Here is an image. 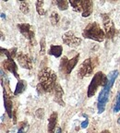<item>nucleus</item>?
Instances as JSON below:
<instances>
[{"mask_svg":"<svg viewBox=\"0 0 120 133\" xmlns=\"http://www.w3.org/2000/svg\"><path fill=\"white\" fill-rule=\"evenodd\" d=\"M39 83L42 85L44 92H53L56 86V72L49 68H43L38 73Z\"/></svg>","mask_w":120,"mask_h":133,"instance_id":"obj_1","label":"nucleus"},{"mask_svg":"<svg viewBox=\"0 0 120 133\" xmlns=\"http://www.w3.org/2000/svg\"><path fill=\"white\" fill-rule=\"evenodd\" d=\"M82 36L86 39H91L93 41H96L98 43L104 42L105 36L104 31L101 29L99 23L97 22H91L86 26L82 31Z\"/></svg>","mask_w":120,"mask_h":133,"instance_id":"obj_2","label":"nucleus"},{"mask_svg":"<svg viewBox=\"0 0 120 133\" xmlns=\"http://www.w3.org/2000/svg\"><path fill=\"white\" fill-rule=\"evenodd\" d=\"M107 82H108V77L106 75H104L102 71H99V72L96 73L93 76L91 83L89 84V87H88V91H87L88 97L94 96V94L97 91V89L99 88V86L105 87Z\"/></svg>","mask_w":120,"mask_h":133,"instance_id":"obj_3","label":"nucleus"},{"mask_svg":"<svg viewBox=\"0 0 120 133\" xmlns=\"http://www.w3.org/2000/svg\"><path fill=\"white\" fill-rule=\"evenodd\" d=\"M69 4L73 8V10L75 12H81L83 18H87L92 13L93 10V2L91 0H81V1H77V0H70Z\"/></svg>","mask_w":120,"mask_h":133,"instance_id":"obj_4","label":"nucleus"},{"mask_svg":"<svg viewBox=\"0 0 120 133\" xmlns=\"http://www.w3.org/2000/svg\"><path fill=\"white\" fill-rule=\"evenodd\" d=\"M98 65V58L97 57H91L87 58L81 63L78 70V76L79 79H83L85 77H89L93 73V70Z\"/></svg>","mask_w":120,"mask_h":133,"instance_id":"obj_5","label":"nucleus"},{"mask_svg":"<svg viewBox=\"0 0 120 133\" xmlns=\"http://www.w3.org/2000/svg\"><path fill=\"white\" fill-rule=\"evenodd\" d=\"M113 85H114L113 83L108 81L107 84L105 85V87H104V89L102 90L101 92L99 94L98 101H97V108H98V113H99V114H102V113L105 110L106 104H107L108 99H109L110 91L112 89Z\"/></svg>","mask_w":120,"mask_h":133,"instance_id":"obj_6","label":"nucleus"},{"mask_svg":"<svg viewBox=\"0 0 120 133\" xmlns=\"http://www.w3.org/2000/svg\"><path fill=\"white\" fill-rule=\"evenodd\" d=\"M18 28L19 30V32L24 36L26 39H28L31 45H36L35 40V28L32 25L29 23H19Z\"/></svg>","mask_w":120,"mask_h":133,"instance_id":"obj_7","label":"nucleus"},{"mask_svg":"<svg viewBox=\"0 0 120 133\" xmlns=\"http://www.w3.org/2000/svg\"><path fill=\"white\" fill-rule=\"evenodd\" d=\"M79 59V54H76L71 59H68L66 56L62 57L61 58V61H60V66H59L60 71L64 72L66 75H69L71 73V71L74 69L76 65L78 64Z\"/></svg>","mask_w":120,"mask_h":133,"instance_id":"obj_8","label":"nucleus"},{"mask_svg":"<svg viewBox=\"0 0 120 133\" xmlns=\"http://www.w3.org/2000/svg\"><path fill=\"white\" fill-rule=\"evenodd\" d=\"M102 18H103V23H104V29L106 38L109 40L113 39L116 32L114 22L108 14H102Z\"/></svg>","mask_w":120,"mask_h":133,"instance_id":"obj_9","label":"nucleus"},{"mask_svg":"<svg viewBox=\"0 0 120 133\" xmlns=\"http://www.w3.org/2000/svg\"><path fill=\"white\" fill-rule=\"evenodd\" d=\"M62 41L66 45L69 47H78L81 45L82 40L81 38L77 37L73 31H68L62 35Z\"/></svg>","mask_w":120,"mask_h":133,"instance_id":"obj_10","label":"nucleus"},{"mask_svg":"<svg viewBox=\"0 0 120 133\" xmlns=\"http://www.w3.org/2000/svg\"><path fill=\"white\" fill-rule=\"evenodd\" d=\"M17 60L22 69H29V70L32 69V61L28 55L24 54V53H19L17 56Z\"/></svg>","mask_w":120,"mask_h":133,"instance_id":"obj_11","label":"nucleus"},{"mask_svg":"<svg viewBox=\"0 0 120 133\" xmlns=\"http://www.w3.org/2000/svg\"><path fill=\"white\" fill-rule=\"evenodd\" d=\"M3 66L4 69L12 73L15 76V78L19 79V75H18V66L15 61L13 60V58H6V60L3 62Z\"/></svg>","mask_w":120,"mask_h":133,"instance_id":"obj_12","label":"nucleus"},{"mask_svg":"<svg viewBox=\"0 0 120 133\" xmlns=\"http://www.w3.org/2000/svg\"><path fill=\"white\" fill-rule=\"evenodd\" d=\"M4 106H5V109H6V114H8V117H9V118H12L13 117L12 100H11L10 96L8 94V92H6V91L5 90V88H4Z\"/></svg>","mask_w":120,"mask_h":133,"instance_id":"obj_13","label":"nucleus"},{"mask_svg":"<svg viewBox=\"0 0 120 133\" xmlns=\"http://www.w3.org/2000/svg\"><path fill=\"white\" fill-rule=\"evenodd\" d=\"M55 97L54 101L56 103H57L58 104H60L61 106H65V102L63 101V95H64V91H63L62 87L60 86V84L56 83V86L55 88Z\"/></svg>","mask_w":120,"mask_h":133,"instance_id":"obj_14","label":"nucleus"},{"mask_svg":"<svg viewBox=\"0 0 120 133\" xmlns=\"http://www.w3.org/2000/svg\"><path fill=\"white\" fill-rule=\"evenodd\" d=\"M58 115L56 112H53L48 119V133H55L56 132V124H57Z\"/></svg>","mask_w":120,"mask_h":133,"instance_id":"obj_15","label":"nucleus"},{"mask_svg":"<svg viewBox=\"0 0 120 133\" xmlns=\"http://www.w3.org/2000/svg\"><path fill=\"white\" fill-rule=\"evenodd\" d=\"M26 88H27V81H24V79H19V81H18L16 85V88H15L14 95L17 96L21 94L26 90Z\"/></svg>","mask_w":120,"mask_h":133,"instance_id":"obj_16","label":"nucleus"},{"mask_svg":"<svg viewBox=\"0 0 120 133\" xmlns=\"http://www.w3.org/2000/svg\"><path fill=\"white\" fill-rule=\"evenodd\" d=\"M63 53V47L61 45H51L48 54L50 56H54L55 57H60Z\"/></svg>","mask_w":120,"mask_h":133,"instance_id":"obj_17","label":"nucleus"},{"mask_svg":"<svg viewBox=\"0 0 120 133\" xmlns=\"http://www.w3.org/2000/svg\"><path fill=\"white\" fill-rule=\"evenodd\" d=\"M44 1H41V0H38L35 4L37 13L39 15H41V16H44V15L46 14V10L44 8Z\"/></svg>","mask_w":120,"mask_h":133,"instance_id":"obj_18","label":"nucleus"},{"mask_svg":"<svg viewBox=\"0 0 120 133\" xmlns=\"http://www.w3.org/2000/svg\"><path fill=\"white\" fill-rule=\"evenodd\" d=\"M55 4H56V6L59 8L60 10H66L68 8L69 2H68L66 0H58V1L55 2Z\"/></svg>","mask_w":120,"mask_h":133,"instance_id":"obj_19","label":"nucleus"},{"mask_svg":"<svg viewBox=\"0 0 120 133\" xmlns=\"http://www.w3.org/2000/svg\"><path fill=\"white\" fill-rule=\"evenodd\" d=\"M19 9L23 14H28L30 11V5L26 1H21V6H19Z\"/></svg>","mask_w":120,"mask_h":133,"instance_id":"obj_20","label":"nucleus"},{"mask_svg":"<svg viewBox=\"0 0 120 133\" xmlns=\"http://www.w3.org/2000/svg\"><path fill=\"white\" fill-rule=\"evenodd\" d=\"M59 19H60V17H59V15H58V13L56 12V11H53V12L51 13V16H50V21H51L52 24L53 25L57 24Z\"/></svg>","mask_w":120,"mask_h":133,"instance_id":"obj_21","label":"nucleus"},{"mask_svg":"<svg viewBox=\"0 0 120 133\" xmlns=\"http://www.w3.org/2000/svg\"><path fill=\"white\" fill-rule=\"evenodd\" d=\"M120 111V91H118L117 97H116V102L114 106V112H119Z\"/></svg>","mask_w":120,"mask_h":133,"instance_id":"obj_22","label":"nucleus"},{"mask_svg":"<svg viewBox=\"0 0 120 133\" xmlns=\"http://www.w3.org/2000/svg\"><path fill=\"white\" fill-rule=\"evenodd\" d=\"M40 54L41 55H44L45 54V39L44 38H42L41 42H40Z\"/></svg>","mask_w":120,"mask_h":133,"instance_id":"obj_23","label":"nucleus"},{"mask_svg":"<svg viewBox=\"0 0 120 133\" xmlns=\"http://www.w3.org/2000/svg\"><path fill=\"white\" fill-rule=\"evenodd\" d=\"M35 116L39 119H43L44 116V108H39L35 112Z\"/></svg>","mask_w":120,"mask_h":133,"instance_id":"obj_24","label":"nucleus"},{"mask_svg":"<svg viewBox=\"0 0 120 133\" xmlns=\"http://www.w3.org/2000/svg\"><path fill=\"white\" fill-rule=\"evenodd\" d=\"M17 51H18V49H17L16 47L12 48V49L9 50V54H10L11 57L14 58V57H17V56H18V54H17Z\"/></svg>","mask_w":120,"mask_h":133,"instance_id":"obj_25","label":"nucleus"},{"mask_svg":"<svg viewBox=\"0 0 120 133\" xmlns=\"http://www.w3.org/2000/svg\"><path fill=\"white\" fill-rule=\"evenodd\" d=\"M28 129V125L27 126H22L19 128V129L17 131V133H26V130Z\"/></svg>","mask_w":120,"mask_h":133,"instance_id":"obj_26","label":"nucleus"},{"mask_svg":"<svg viewBox=\"0 0 120 133\" xmlns=\"http://www.w3.org/2000/svg\"><path fill=\"white\" fill-rule=\"evenodd\" d=\"M37 91H38V94H44V89H43V87H42V85H41V84H40V83L37 85Z\"/></svg>","mask_w":120,"mask_h":133,"instance_id":"obj_27","label":"nucleus"},{"mask_svg":"<svg viewBox=\"0 0 120 133\" xmlns=\"http://www.w3.org/2000/svg\"><path fill=\"white\" fill-rule=\"evenodd\" d=\"M88 124H89V120H88V119H86V120H84L82 123H81V128L85 129L86 127H88Z\"/></svg>","mask_w":120,"mask_h":133,"instance_id":"obj_28","label":"nucleus"},{"mask_svg":"<svg viewBox=\"0 0 120 133\" xmlns=\"http://www.w3.org/2000/svg\"><path fill=\"white\" fill-rule=\"evenodd\" d=\"M55 133H62V130H61V128H57L56 129V132Z\"/></svg>","mask_w":120,"mask_h":133,"instance_id":"obj_29","label":"nucleus"},{"mask_svg":"<svg viewBox=\"0 0 120 133\" xmlns=\"http://www.w3.org/2000/svg\"><path fill=\"white\" fill-rule=\"evenodd\" d=\"M101 133H111V132H110L109 130H106V129H105V130H103V131H102Z\"/></svg>","mask_w":120,"mask_h":133,"instance_id":"obj_30","label":"nucleus"},{"mask_svg":"<svg viewBox=\"0 0 120 133\" xmlns=\"http://www.w3.org/2000/svg\"><path fill=\"white\" fill-rule=\"evenodd\" d=\"M1 17H2L3 19H6V15H5L4 13H1Z\"/></svg>","mask_w":120,"mask_h":133,"instance_id":"obj_31","label":"nucleus"},{"mask_svg":"<svg viewBox=\"0 0 120 133\" xmlns=\"http://www.w3.org/2000/svg\"><path fill=\"white\" fill-rule=\"evenodd\" d=\"M117 123H118V124L120 125V116H119V118L117 119Z\"/></svg>","mask_w":120,"mask_h":133,"instance_id":"obj_32","label":"nucleus"}]
</instances>
